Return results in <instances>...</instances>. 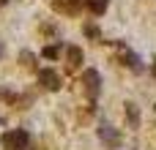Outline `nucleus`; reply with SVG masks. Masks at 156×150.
Listing matches in <instances>:
<instances>
[{
    "mask_svg": "<svg viewBox=\"0 0 156 150\" xmlns=\"http://www.w3.org/2000/svg\"><path fill=\"white\" fill-rule=\"evenodd\" d=\"M27 145H30V134L25 128H14V131H8L3 137V148L5 150H25Z\"/></svg>",
    "mask_w": 156,
    "mask_h": 150,
    "instance_id": "f257e3e1",
    "label": "nucleus"
},
{
    "mask_svg": "<svg viewBox=\"0 0 156 150\" xmlns=\"http://www.w3.org/2000/svg\"><path fill=\"white\" fill-rule=\"evenodd\" d=\"M82 87H85L88 98H99V93H101V77H99L96 68H88L82 74Z\"/></svg>",
    "mask_w": 156,
    "mask_h": 150,
    "instance_id": "f03ea898",
    "label": "nucleus"
},
{
    "mask_svg": "<svg viewBox=\"0 0 156 150\" xmlns=\"http://www.w3.org/2000/svg\"><path fill=\"white\" fill-rule=\"evenodd\" d=\"M38 85L44 90H60V74L52 68H41L38 71Z\"/></svg>",
    "mask_w": 156,
    "mask_h": 150,
    "instance_id": "7ed1b4c3",
    "label": "nucleus"
},
{
    "mask_svg": "<svg viewBox=\"0 0 156 150\" xmlns=\"http://www.w3.org/2000/svg\"><path fill=\"white\" fill-rule=\"evenodd\" d=\"M99 137H101V142L107 145V148H118L121 145V134H118V128H112V126H99Z\"/></svg>",
    "mask_w": 156,
    "mask_h": 150,
    "instance_id": "20e7f679",
    "label": "nucleus"
},
{
    "mask_svg": "<svg viewBox=\"0 0 156 150\" xmlns=\"http://www.w3.org/2000/svg\"><path fill=\"white\" fill-rule=\"evenodd\" d=\"M52 5L63 14H80V8L85 5L82 0H52Z\"/></svg>",
    "mask_w": 156,
    "mask_h": 150,
    "instance_id": "39448f33",
    "label": "nucleus"
},
{
    "mask_svg": "<svg viewBox=\"0 0 156 150\" xmlns=\"http://www.w3.org/2000/svg\"><path fill=\"white\" fill-rule=\"evenodd\" d=\"M121 60H123V63H126L132 71H143V60H140L134 52H129L126 46H121Z\"/></svg>",
    "mask_w": 156,
    "mask_h": 150,
    "instance_id": "423d86ee",
    "label": "nucleus"
},
{
    "mask_svg": "<svg viewBox=\"0 0 156 150\" xmlns=\"http://www.w3.org/2000/svg\"><path fill=\"white\" fill-rule=\"evenodd\" d=\"M80 66H82V49L80 46H69V66H66V71L74 74Z\"/></svg>",
    "mask_w": 156,
    "mask_h": 150,
    "instance_id": "0eeeda50",
    "label": "nucleus"
},
{
    "mask_svg": "<svg viewBox=\"0 0 156 150\" xmlns=\"http://www.w3.org/2000/svg\"><path fill=\"white\" fill-rule=\"evenodd\" d=\"M126 118H129V126L132 128H140V109H137V104L126 101Z\"/></svg>",
    "mask_w": 156,
    "mask_h": 150,
    "instance_id": "6e6552de",
    "label": "nucleus"
},
{
    "mask_svg": "<svg viewBox=\"0 0 156 150\" xmlns=\"http://www.w3.org/2000/svg\"><path fill=\"white\" fill-rule=\"evenodd\" d=\"M82 3H85L88 11H93V14H104L107 5H110V0H82Z\"/></svg>",
    "mask_w": 156,
    "mask_h": 150,
    "instance_id": "1a4fd4ad",
    "label": "nucleus"
},
{
    "mask_svg": "<svg viewBox=\"0 0 156 150\" xmlns=\"http://www.w3.org/2000/svg\"><path fill=\"white\" fill-rule=\"evenodd\" d=\"M19 66L33 68V66H36V55H33V52H27V49H22V52H19Z\"/></svg>",
    "mask_w": 156,
    "mask_h": 150,
    "instance_id": "9d476101",
    "label": "nucleus"
},
{
    "mask_svg": "<svg viewBox=\"0 0 156 150\" xmlns=\"http://www.w3.org/2000/svg\"><path fill=\"white\" fill-rule=\"evenodd\" d=\"M82 30H85V36H88V38H93V41H96V38L101 36L99 25H93V22H85V27H82Z\"/></svg>",
    "mask_w": 156,
    "mask_h": 150,
    "instance_id": "9b49d317",
    "label": "nucleus"
},
{
    "mask_svg": "<svg viewBox=\"0 0 156 150\" xmlns=\"http://www.w3.org/2000/svg\"><path fill=\"white\" fill-rule=\"evenodd\" d=\"M47 60H55L58 55H60V44H49V46H44V52H41Z\"/></svg>",
    "mask_w": 156,
    "mask_h": 150,
    "instance_id": "f8f14e48",
    "label": "nucleus"
},
{
    "mask_svg": "<svg viewBox=\"0 0 156 150\" xmlns=\"http://www.w3.org/2000/svg\"><path fill=\"white\" fill-rule=\"evenodd\" d=\"M151 71H154V79H156V60H154V68H151Z\"/></svg>",
    "mask_w": 156,
    "mask_h": 150,
    "instance_id": "ddd939ff",
    "label": "nucleus"
},
{
    "mask_svg": "<svg viewBox=\"0 0 156 150\" xmlns=\"http://www.w3.org/2000/svg\"><path fill=\"white\" fill-rule=\"evenodd\" d=\"M0 57H3V41H0Z\"/></svg>",
    "mask_w": 156,
    "mask_h": 150,
    "instance_id": "4468645a",
    "label": "nucleus"
},
{
    "mask_svg": "<svg viewBox=\"0 0 156 150\" xmlns=\"http://www.w3.org/2000/svg\"><path fill=\"white\" fill-rule=\"evenodd\" d=\"M25 150H33V145H27V148H25Z\"/></svg>",
    "mask_w": 156,
    "mask_h": 150,
    "instance_id": "2eb2a0df",
    "label": "nucleus"
}]
</instances>
